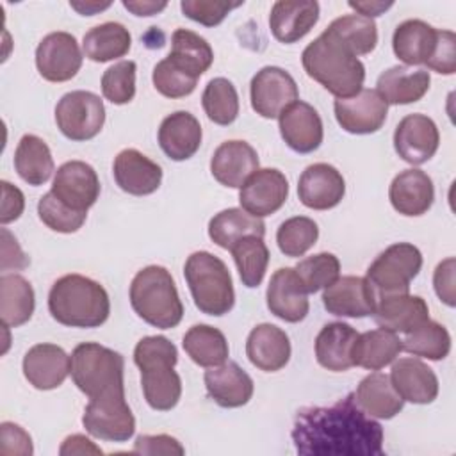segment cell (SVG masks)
<instances>
[{"mask_svg":"<svg viewBox=\"0 0 456 456\" xmlns=\"http://www.w3.org/2000/svg\"><path fill=\"white\" fill-rule=\"evenodd\" d=\"M308 294L330 287L340 276V262L333 253H317L301 260L296 267Z\"/></svg>","mask_w":456,"mask_h":456,"instance_id":"obj_47","label":"cell"},{"mask_svg":"<svg viewBox=\"0 0 456 456\" xmlns=\"http://www.w3.org/2000/svg\"><path fill=\"white\" fill-rule=\"evenodd\" d=\"M319 20V4L278 0L271 7L269 27L273 36L285 45L296 43L305 37Z\"/></svg>","mask_w":456,"mask_h":456,"instance_id":"obj_30","label":"cell"},{"mask_svg":"<svg viewBox=\"0 0 456 456\" xmlns=\"http://www.w3.org/2000/svg\"><path fill=\"white\" fill-rule=\"evenodd\" d=\"M395 392L408 403L429 404L438 395V378L420 358H399L390 370Z\"/></svg>","mask_w":456,"mask_h":456,"instance_id":"obj_27","label":"cell"},{"mask_svg":"<svg viewBox=\"0 0 456 456\" xmlns=\"http://www.w3.org/2000/svg\"><path fill=\"white\" fill-rule=\"evenodd\" d=\"M69 5L78 11L80 14L84 16H93L94 12L98 11H103L107 7H110V2H105V4H98V2H86V4H80V2H69Z\"/></svg>","mask_w":456,"mask_h":456,"instance_id":"obj_60","label":"cell"},{"mask_svg":"<svg viewBox=\"0 0 456 456\" xmlns=\"http://www.w3.org/2000/svg\"><path fill=\"white\" fill-rule=\"evenodd\" d=\"M135 71L134 61H119L107 68L102 75V93L114 105L130 103L135 96Z\"/></svg>","mask_w":456,"mask_h":456,"instance_id":"obj_50","label":"cell"},{"mask_svg":"<svg viewBox=\"0 0 456 456\" xmlns=\"http://www.w3.org/2000/svg\"><path fill=\"white\" fill-rule=\"evenodd\" d=\"M256 235H265V224L260 217L251 216L244 208H224L217 212L208 223V237L214 244L223 249H230L239 239Z\"/></svg>","mask_w":456,"mask_h":456,"instance_id":"obj_36","label":"cell"},{"mask_svg":"<svg viewBox=\"0 0 456 456\" xmlns=\"http://www.w3.org/2000/svg\"><path fill=\"white\" fill-rule=\"evenodd\" d=\"M37 216H39L41 223L46 224L53 232L75 233L86 223L87 212H77V210L66 207L50 191V192H46V194H43L39 198V201H37Z\"/></svg>","mask_w":456,"mask_h":456,"instance_id":"obj_49","label":"cell"},{"mask_svg":"<svg viewBox=\"0 0 456 456\" xmlns=\"http://www.w3.org/2000/svg\"><path fill=\"white\" fill-rule=\"evenodd\" d=\"M301 64L310 78L337 98L354 96L365 80L362 61L328 32H322L303 50Z\"/></svg>","mask_w":456,"mask_h":456,"instance_id":"obj_2","label":"cell"},{"mask_svg":"<svg viewBox=\"0 0 456 456\" xmlns=\"http://www.w3.org/2000/svg\"><path fill=\"white\" fill-rule=\"evenodd\" d=\"M292 442L301 456H381L383 428L358 408L351 392L331 406L301 408Z\"/></svg>","mask_w":456,"mask_h":456,"instance_id":"obj_1","label":"cell"},{"mask_svg":"<svg viewBox=\"0 0 456 456\" xmlns=\"http://www.w3.org/2000/svg\"><path fill=\"white\" fill-rule=\"evenodd\" d=\"M2 208H0V223L7 224L16 221L25 208V196L23 192L14 187L12 183L2 180Z\"/></svg>","mask_w":456,"mask_h":456,"instance_id":"obj_56","label":"cell"},{"mask_svg":"<svg viewBox=\"0 0 456 456\" xmlns=\"http://www.w3.org/2000/svg\"><path fill=\"white\" fill-rule=\"evenodd\" d=\"M201 125L187 110H176L166 116L159 126L160 150L176 162L191 159L201 146Z\"/></svg>","mask_w":456,"mask_h":456,"instance_id":"obj_29","label":"cell"},{"mask_svg":"<svg viewBox=\"0 0 456 456\" xmlns=\"http://www.w3.org/2000/svg\"><path fill=\"white\" fill-rule=\"evenodd\" d=\"M346 194L342 173L326 162L308 166L297 180L299 201L312 210H328L337 207Z\"/></svg>","mask_w":456,"mask_h":456,"instance_id":"obj_19","label":"cell"},{"mask_svg":"<svg viewBox=\"0 0 456 456\" xmlns=\"http://www.w3.org/2000/svg\"><path fill=\"white\" fill-rule=\"evenodd\" d=\"M429 71L410 66H392L376 82L378 94L387 105H408L419 102L429 89Z\"/></svg>","mask_w":456,"mask_h":456,"instance_id":"obj_31","label":"cell"},{"mask_svg":"<svg viewBox=\"0 0 456 456\" xmlns=\"http://www.w3.org/2000/svg\"><path fill=\"white\" fill-rule=\"evenodd\" d=\"M23 376L37 390H53L71 370V358L57 344H36L23 356Z\"/></svg>","mask_w":456,"mask_h":456,"instance_id":"obj_20","label":"cell"},{"mask_svg":"<svg viewBox=\"0 0 456 456\" xmlns=\"http://www.w3.org/2000/svg\"><path fill=\"white\" fill-rule=\"evenodd\" d=\"M249 96L253 110L265 118L274 119L299 100L297 84L289 71L278 66H264L255 73L249 84Z\"/></svg>","mask_w":456,"mask_h":456,"instance_id":"obj_10","label":"cell"},{"mask_svg":"<svg viewBox=\"0 0 456 456\" xmlns=\"http://www.w3.org/2000/svg\"><path fill=\"white\" fill-rule=\"evenodd\" d=\"M280 134L285 144L296 153L315 151L324 137L319 112L306 102H294L278 118Z\"/></svg>","mask_w":456,"mask_h":456,"instance_id":"obj_21","label":"cell"},{"mask_svg":"<svg viewBox=\"0 0 456 456\" xmlns=\"http://www.w3.org/2000/svg\"><path fill=\"white\" fill-rule=\"evenodd\" d=\"M118 187L132 196L153 194L162 183V167L135 148L121 150L112 164Z\"/></svg>","mask_w":456,"mask_h":456,"instance_id":"obj_22","label":"cell"},{"mask_svg":"<svg viewBox=\"0 0 456 456\" xmlns=\"http://www.w3.org/2000/svg\"><path fill=\"white\" fill-rule=\"evenodd\" d=\"M378 294L362 276H338L322 292V305L337 317H367L376 310Z\"/></svg>","mask_w":456,"mask_h":456,"instance_id":"obj_17","label":"cell"},{"mask_svg":"<svg viewBox=\"0 0 456 456\" xmlns=\"http://www.w3.org/2000/svg\"><path fill=\"white\" fill-rule=\"evenodd\" d=\"M337 123L356 135L374 134L387 121L388 105L376 89H360L354 96L337 98L333 103Z\"/></svg>","mask_w":456,"mask_h":456,"instance_id":"obj_14","label":"cell"},{"mask_svg":"<svg viewBox=\"0 0 456 456\" xmlns=\"http://www.w3.org/2000/svg\"><path fill=\"white\" fill-rule=\"evenodd\" d=\"M36 306L32 285L20 274L0 278V317L4 328H18L30 321Z\"/></svg>","mask_w":456,"mask_h":456,"instance_id":"obj_37","label":"cell"},{"mask_svg":"<svg viewBox=\"0 0 456 456\" xmlns=\"http://www.w3.org/2000/svg\"><path fill=\"white\" fill-rule=\"evenodd\" d=\"M14 169L28 185H43L53 173V157L48 144L34 135L25 134L14 151Z\"/></svg>","mask_w":456,"mask_h":456,"instance_id":"obj_38","label":"cell"},{"mask_svg":"<svg viewBox=\"0 0 456 456\" xmlns=\"http://www.w3.org/2000/svg\"><path fill=\"white\" fill-rule=\"evenodd\" d=\"M82 52L69 32H50L36 48V68L48 82H68L82 68Z\"/></svg>","mask_w":456,"mask_h":456,"instance_id":"obj_12","label":"cell"},{"mask_svg":"<svg viewBox=\"0 0 456 456\" xmlns=\"http://www.w3.org/2000/svg\"><path fill=\"white\" fill-rule=\"evenodd\" d=\"M388 198L395 212L415 217L426 214L435 200L433 180L422 169H404L394 176Z\"/></svg>","mask_w":456,"mask_h":456,"instance_id":"obj_26","label":"cell"},{"mask_svg":"<svg viewBox=\"0 0 456 456\" xmlns=\"http://www.w3.org/2000/svg\"><path fill=\"white\" fill-rule=\"evenodd\" d=\"M456 37L451 30H438L436 45L426 66L440 75H452L456 71Z\"/></svg>","mask_w":456,"mask_h":456,"instance_id":"obj_52","label":"cell"},{"mask_svg":"<svg viewBox=\"0 0 456 456\" xmlns=\"http://www.w3.org/2000/svg\"><path fill=\"white\" fill-rule=\"evenodd\" d=\"M123 7L128 9L135 16H153L167 7V2H126L123 0Z\"/></svg>","mask_w":456,"mask_h":456,"instance_id":"obj_58","label":"cell"},{"mask_svg":"<svg viewBox=\"0 0 456 456\" xmlns=\"http://www.w3.org/2000/svg\"><path fill=\"white\" fill-rule=\"evenodd\" d=\"M55 123L69 141H89L96 137L105 123L103 100L91 91L66 93L55 105Z\"/></svg>","mask_w":456,"mask_h":456,"instance_id":"obj_9","label":"cell"},{"mask_svg":"<svg viewBox=\"0 0 456 456\" xmlns=\"http://www.w3.org/2000/svg\"><path fill=\"white\" fill-rule=\"evenodd\" d=\"M50 315L69 328H98L110 314L107 290L82 274H64L48 292Z\"/></svg>","mask_w":456,"mask_h":456,"instance_id":"obj_4","label":"cell"},{"mask_svg":"<svg viewBox=\"0 0 456 456\" xmlns=\"http://www.w3.org/2000/svg\"><path fill=\"white\" fill-rule=\"evenodd\" d=\"M265 299L269 312L285 322L303 321L310 308L308 292L294 267H280L273 273Z\"/></svg>","mask_w":456,"mask_h":456,"instance_id":"obj_18","label":"cell"},{"mask_svg":"<svg viewBox=\"0 0 456 456\" xmlns=\"http://www.w3.org/2000/svg\"><path fill=\"white\" fill-rule=\"evenodd\" d=\"M0 452L2 454H23L28 456L34 452L30 435L18 424L2 422L0 424Z\"/></svg>","mask_w":456,"mask_h":456,"instance_id":"obj_53","label":"cell"},{"mask_svg":"<svg viewBox=\"0 0 456 456\" xmlns=\"http://www.w3.org/2000/svg\"><path fill=\"white\" fill-rule=\"evenodd\" d=\"M183 276L196 308L201 314L221 317L235 305V290L226 264L208 253L194 251L187 256Z\"/></svg>","mask_w":456,"mask_h":456,"instance_id":"obj_7","label":"cell"},{"mask_svg":"<svg viewBox=\"0 0 456 456\" xmlns=\"http://www.w3.org/2000/svg\"><path fill=\"white\" fill-rule=\"evenodd\" d=\"M289 335L269 322L255 326L246 340L248 360L264 372H276L283 369L290 360Z\"/></svg>","mask_w":456,"mask_h":456,"instance_id":"obj_28","label":"cell"},{"mask_svg":"<svg viewBox=\"0 0 456 456\" xmlns=\"http://www.w3.org/2000/svg\"><path fill=\"white\" fill-rule=\"evenodd\" d=\"M205 388L208 397L221 408H239L253 397V379L235 362H224L205 370Z\"/></svg>","mask_w":456,"mask_h":456,"instance_id":"obj_24","label":"cell"},{"mask_svg":"<svg viewBox=\"0 0 456 456\" xmlns=\"http://www.w3.org/2000/svg\"><path fill=\"white\" fill-rule=\"evenodd\" d=\"M132 46L128 28L118 21H105L84 34L82 50L93 62H107L125 57Z\"/></svg>","mask_w":456,"mask_h":456,"instance_id":"obj_39","label":"cell"},{"mask_svg":"<svg viewBox=\"0 0 456 456\" xmlns=\"http://www.w3.org/2000/svg\"><path fill=\"white\" fill-rule=\"evenodd\" d=\"M422 267V253L410 242H395L381 251L367 269V280L378 297L410 292L411 280Z\"/></svg>","mask_w":456,"mask_h":456,"instance_id":"obj_8","label":"cell"},{"mask_svg":"<svg viewBox=\"0 0 456 456\" xmlns=\"http://www.w3.org/2000/svg\"><path fill=\"white\" fill-rule=\"evenodd\" d=\"M82 424L91 436L105 442H126L135 433V419L125 397L89 399Z\"/></svg>","mask_w":456,"mask_h":456,"instance_id":"obj_11","label":"cell"},{"mask_svg":"<svg viewBox=\"0 0 456 456\" xmlns=\"http://www.w3.org/2000/svg\"><path fill=\"white\" fill-rule=\"evenodd\" d=\"M347 5L351 9H354L360 16H365V18L372 20L374 16H379L385 11H388L394 4L392 2H349Z\"/></svg>","mask_w":456,"mask_h":456,"instance_id":"obj_59","label":"cell"},{"mask_svg":"<svg viewBox=\"0 0 456 456\" xmlns=\"http://www.w3.org/2000/svg\"><path fill=\"white\" fill-rule=\"evenodd\" d=\"M167 57L200 78L210 68L214 52L200 34L187 28H176L171 36V52Z\"/></svg>","mask_w":456,"mask_h":456,"instance_id":"obj_42","label":"cell"},{"mask_svg":"<svg viewBox=\"0 0 456 456\" xmlns=\"http://www.w3.org/2000/svg\"><path fill=\"white\" fill-rule=\"evenodd\" d=\"M52 192L66 207L87 212L100 196V178L91 164L68 160L55 171Z\"/></svg>","mask_w":456,"mask_h":456,"instance_id":"obj_13","label":"cell"},{"mask_svg":"<svg viewBox=\"0 0 456 456\" xmlns=\"http://www.w3.org/2000/svg\"><path fill=\"white\" fill-rule=\"evenodd\" d=\"M340 41L356 57L370 53L378 45V27L374 20L360 14H346L333 20L324 30Z\"/></svg>","mask_w":456,"mask_h":456,"instance_id":"obj_41","label":"cell"},{"mask_svg":"<svg viewBox=\"0 0 456 456\" xmlns=\"http://www.w3.org/2000/svg\"><path fill=\"white\" fill-rule=\"evenodd\" d=\"M358 331L347 322H328L315 338L317 363L331 372H344L353 367V344Z\"/></svg>","mask_w":456,"mask_h":456,"instance_id":"obj_32","label":"cell"},{"mask_svg":"<svg viewBox=\"0 0 456 456\" xmlns=\"http://www.w3.org/2000/svg\"><path fill=\"white\" fill-rule=\"evenodd\" d=\"M454 271H456V260L452 256L442 260L433 274V287L440 301H444L447 306H454Z\"/></svg>","mask_w":456,"mask_h":456,"instance_id":"obj_55","label":"cell"},{"mask_svg":"<svg viewBox=\"0 0 456 456\" xmlns=\"http://www.w3.org/2000/svg\"><path fill=\"white\" fill-rule=\"evenodd\" d=\"M242 2H212V0H182L180 9L183 16L205 27L219 25L232 9L240 7Z\"/></svg>","mask_w":456,"mask_h":456,"instance_id":"obj_51","label":"cell"},{"mask_svg":"<svg viewBox=\"0 0 456 456\" xmlns=\"http://www.w3.org/2000/svg\"><path fill=\"white\" fill-rule=\"evenodd\" d=\"M403 349L413 356L438 362L451 351V335L444 324L428 319L419 328L406 333L403 338Z\"/></svg>","mask_w":456,"mask_h":456,"instance_id":"obj_44","label":"cell"},{"mask_svg":"<svg viewBox=\"0 0 456 456\" xmlns=\"http://www.w3.org/2000/svg\"><path fill=\"white\" fill-rule=\"evenodd\" d=\"M438 30L422 20H406L399 23L392 36V48L406 66L426 64L436 45Z\"/></svg>","mask_w":456,"mask_h":456,"instance_id":"obj_34","label":"cell"},{"mask_svg":"<svg viewBox=\"0 0 456 456\" xmlns=\"http://www.w3.org/2000/svg\"><path fill=\"white\" fill-rule=\"evenodd\" d=\"M440 134L435 121L426 114L404 116L394 132L395 153L408 164L428 162L438 150Z\"/></svg>","mask_w":456,"mask_h":456,"instance_id":"obj_16","label":"cell"},{"mask_svg":"<svg viewBox=\"0 0 456 456\" xmlns=\"http://www.w3.org/2000/svg\"><path fill=\"white\" fill-rule=\"evenodd\" d=\"M189 358L200 367H216L228 360L230 347L221 330L210 324L191 326L182 340Z\"/></svg>","mask_w":456,"mask_h":456,"instance_id":"obj_40","label":"cell"},{"mask_svg":"<svg viewBox=\"0 0 456 456\" xmlns=\"http://www.w3.org/2000/svg\"><path fill=\"white\" fill-rule=\"evenodd\" d=\"M354 403L372 419H392L395 417L403 406L404 399L395 392L390 376L383 372L367 374L353 392Z\"/></svg>","mask_w":456,"mask_h":456,"instance_id":"obj_33","label":"cell"},{"mask_svg":"<svg viewBox=\"0 0 456 456\" xmlns=\"http://www.w3.org/2000/svg\"><path fill=\"white\" fill-rule=\"evenodd\" d=\"M69 374L89 399L125 397V360L98 342H82L73 349Z\"/></svg>","mask_w":456,"mask_h":456,"instance_id":"obj_6","label":"cell"},{"mask_svg":"<svg viewBox=\"0 0 456 456\" xmlns=\"http://www.w3.org/2000/svg\"><path fill=\"white\" fill-rule=\"evenodd\" d=\"M256 150L246 141H224L210 159L212 176L224 187L240 189L244 182L258 169Z\"/></svg>","mask_w":456,"mask_h":456,"instance_id":"obj_23","label":"cell"},{"mask_svg":"<svg viewBox=\"0 0 456 456\" xmlns=\"http://www.w3.org/2000/svg\"><path fill=\"white\" fill-rule=\"evenodd\" d=\"M130 305L148 324L171 330L183 317V305L171 273L162 265H146L130 283Z\"/></svg>","mask_w":456,"mask_h":456,"instance_id":"obj_5","label":"cell"},{"mask_svg":"<svg viewBox=\"0 0 456 456\" xmlns=\"http://www.w3.org/2000/svg\"><path fill=\"white\" fill-rule=\"evenodd\" d=\"M289 196V182L276 167L256 169L240 187V208L255 217H265L278 212Z\"/></svg>","mask_w":456,"mask_h":456,"instance_id":"obj_15","label":"cell"},{"mask_svg":"<svg viewBox=\"0 0 456 456\" xmlns=\"http://www.w3.org/2000/svg\"><path fill=\"white\" fill-rule=\"evenodd\" d=\"M319 239V226L314 219L305 216H294L285 219L278 232L276 242L285 256H303Z\"/></svg>","mask_w":456,"mask_h":456,"instance_id":"obj_46","label":"cell"},{"mask_svg":"<svg viewBox=\"0 0 456 456\" xmlns=\"http://www.w3.org/2000/svg\"><path fill=\"white\" fill-rule=\"evenodd\" d=\"M134 454H178L182 456L185 452V449L182 447V444L169 436V435H141L137 436V440L134 442Z\"/></svg>","mask_w":456,"mask_h":456,"instance_id":"obj_54","label":"cell"},{"mask_svg":"<svg viewBox=\"0 0 456 456\" xmlns=\"http://www.w3.org/2000/svg\"><path fill=\"white\" fill-rule=\"evenodd\" d=\"M201 105L207 118L216 125H232L239 116V94L235 86L224 77L212 78L203 91Z\"/></svg>","mask_w":456,"mask_h":456,"instance_id":"obj_45","label":"cell"},{"mask_svg":"<svg viewBox=\"0 0 456 456\" xmlns=\"http://www.w3.org/2000/svg\"><path fill=\"white\" fill-rule=\"evenodd\" d=\"M403 351V340L397 337V333L378 328L365 333H358L351 358L353 365L363 367L367 370H379L387 365H390L399 353Z\"/></svg>","mask_w":456,"mask_h":456,"instance_id":"obj_35","label":"cell"},{"mask_svg":"<svg viewBox=\"0 0 456 456\" xmlns=\"http://www.w3.org/2000/svg\"><path fill=\"white\" fill-rule=\"evenodd\" d=\"M379 328L394 333H410L429 319L428 303L420 296L387 294L379 296L372 314Z\"/></svg>","mask_w":456,"mask_h":456,"instance_id":"obj_25","label":"cell"},{"mask_svg":"<svg viewBox=\"0 0 456 456\" xmlns=\"http://www.w3.org/2000/svg\"><path fill=\"white\" fill-rule=\"evenodd\" d=\"M61 456H71V454H102V449L94 445L87 436L84 435H69L64 438L61 449Z\"/></svg>","mask_w":456,"mask_h":456,"instance_id":"obj_57","label":"cell"},{"mask_svg":"<svg viewBox=\"0 0 456 456\" xmlns=\"http://www.w3.org/2000/svg\"><path fill=\"white\" fill-rule=\"evenodd\" d=\"M178 351L162 335H150L137 342L134 363L141 370V387L150 408L167 411L175 408L182 395V379L175 370Z\"/></svg>","mask_w":456,"mask_h":456,"instance_id":"obj_3","label":"cell"},{"mask_svg":"<svg viewBox=\"0 0 456 456\" xmlns=\"http://www.w3.org/2000/svg\"><path fill=\"white\" fill-rule=\"evenodd\" d=\"M151 80L155 89L166 98H183L189 96L198 84V77L173 62L169 57L155 64Z\"/></svg>","mask_w":456,"mask_h":456,"instance_id":"obj_48","label":"cell"},{"mask_svg":"<svg viewBox=\"0 0 456 456\" xmlns=\"http://www.w3.org/2000/svg\"><path fill=\"white\" fill-rule=\"evenodd\" d=\"M228 251L235 260L242 285L248 289L258 287L269 264V249L264 239L256 235L242 237Z\"/></svg>","mask_w":456,"mask_h":456,"instance_id":"obj_43","label":"cell"}]
</instances>
